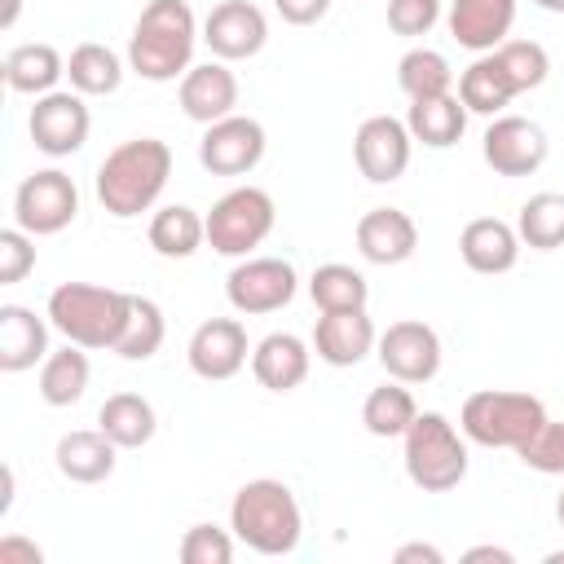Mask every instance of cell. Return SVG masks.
<instances>
[{
    "mask_svg": "<svg viewBox=\"0 0 564 564\" xmlns=\"http://www.w3.org/2000/svg\"><path fill=\"white\" fill-rule=\"evenodd\" d=\"M203 26L189 0H150L128 35V70L150 84H172L194 66Z\"/></svg>",
    "mask_w": 564,
    "mask_h": 564,
    "instance_id": "1",
    "label": "cell"
},
{
    "mask_svg": "<svg viewBox=\"0 0 564 564\" xmlns=\"http://www.w3.org/2000/svg\"><path fill=\"white\" fill-rule=\"evenodd\" d=\"M172 176V145L159 137L119 141L97 167V203L115 220H132L159 203Z\"/></svg>",
    "mask_w": 564,
    "mask_h": 564,
    "instance_id": "2",
    "label": "cell"
},
{
    "mask_svg": "<svg viewBox=\"0 0 564 564\" xmlns=\"http://www.w3.org/2000/svg\"><path fill=\"white\" fill-rule=\"evenodd\" d=\"M229 529L256 555H291L304 538V511H300L291 485H282L273 476H256L234 494Z\"/></svg>",
    "mask_w": 564,
    "mask_h": 564,
    "instance_id": "3",
    "label": "cell"
},
{
    "mask_svg": "<svg viewBox=\"0 0 564 564\" xmlns=\"http://www.w3.org/2000/svg\"><path fill=\"white\" fill-rule=\"evenodd\" d=\"M132 308V291L97 286V282H62L48 291V322L66 344H79L88 352L115 348L123 335Z\"/></svg>",
    "mask_w": 564,
    "mask_h": 564,
    "instance_id": "4",
    "label": "cell"
},
{
    "mask_svg": "<svg viewBox=\"0 0 564 564\" xmlns=\"http://www.w3.org/2000/svg\"><path fill=\"white\" fill-rule=\"evenodd\" d=\"M405 476L423 494H449L467 476V436L441 410H419L401 436Z\"/></svg>",
    "mask_w": 564,
    "mask_h": 564,
    "instance_id": "5",
    "label": "cell"
},
{
    "mask_svg": "<svg viewBox=\"0 0 564 564\" xmlns=\"http://www.w3.org/2000/svg\"><path fill=\"white\" fill-rule=\"evenodd\" d=\"M546 419L551 414H546V405L538 397L511 392V388H480L458 410L463 436L485 445V449H520Z\"/></svg>",
    "mask_w": 564,
    "mask_h": 564,
    "instance_id": "6",
    "label": "cell"
},
{
    "mask_svg": "<svg viewBox=\"0 0 564 564\" xmlns=\"http://www.w3.org/2000/svg\"><path fill=\"white\" fill-rule=\"evenodd\" d=\"M273 225H278V207H273L269 189H260V185H234L207 212V247L216 256L242 260V256H251L273 234Z\"/></svg>",
    "mask_w": 564,
    "mask_h": 564,
    "instance_id": "7",
    "label": "cell"
},
{
    "mask_svg": "<svg viewBox=\"0 0 564 564\" xmlns=\"http://www.w3.org/2000/svg\"><path fill=\"white\" fill-rule=\"evenodd\" d=\"M295 291H300V273L282 256H242L225 278V300L242 317L278 313L295 300Z\"/></svg>",
    "mask_w": 564,
    "mask_h": 564,
    "instance_id": "8",
    "label": "cell"
},
{
    "mask_svg": "<svg viewBox=\"0 0 564 564\" xmlns=\"http://www.w3.org/2000/svg\"><path fill=\"white\" fill-rule=\"evenodd\" d=\"M79 216V189L62 167H40L22 176L13 189V225H22L31 238L62 234Z\"/></svg>",
    "mask_w": 564,
    "mask_h": 564,
    "instance_id": "9",
    "label": "cell"
},
{
    "mask_svg": "<svg viewBox=\"0 0 564 564\" xmlns=\"http://www.w3.org/2000/svg\"><path fill=\"white\" fill-rule=\"evenodd\" d=\"M88 128H93V115H88L84 93H75V88H53V93L35 97V106L26 115V132H31L35 150L48 159H70L75 150H84Z\"/></svg>",
    "mask_w": 564,
    "mask_h": 564,
    "instance_id": "10",
    "label": "cell"
},
{
    "mask_svg": "<svg viewBox=\"0 0 564 564\" xmlns=\"http://www.w3.org/2000/svg\"><path fill=\"white\" fill-rule=\"evenodd\" d=\"M269 150V137H264V123L251 119V115H225L216 123L203 128V141H198V163L212 172V176H247Z\"/></svg>",
    "mask_w": 564,
    "mask_h": 564,
    "instance_id": "11",
    "label": "cell"
},
{
    "mask_svg": "<svg viewBox=\"0 0 564 564\" xmlns=\"http://www.w3.org/2000/svg\"><path fill=\"white\" fill-rule=\"evenodd\" d=\"M480 154L498 176H533L546 163L551 141H546L542 123H533L524 115H494L480 137Z\"/></svg>",
    "mask_w": 564,
    "mask_h": 564,
    "instance_id": "12",
    "label": "cell"
},
{
    "mask_svg": "<svg viewBox=\"0 0 564 564\" xmlns=\"http://www.w3.org/2000/svg\"><path fill=\"white\" fill-rule=\"evenodd\" d=\"M375 357L388 370V379H401V383L414 388V383L436 379V370H441V335L419 317H401L379 335Z\"/></svg>",
    "mask_w": 564,
    "mask_h": 564,
    "instance_id": "13",
    "label": "cell"
},
{
    "mask_svg": "<svg viewBox=\"0 0 564 564\" xmlns=\"http://www.w3.org/2000/svg\"><path fill=\"white\" fill-rule=\"evenodd\" d=\"M410 150H414V137H410L405 119H397V115H370V119H361V128L352 137L357 172L370 185L401 181L405 167H410Z\"/></svg>",
    "mask_w": 564,
    "mask_h": 564,
    "instance_id": "14",
    "label": "cell"
},
{
    "mask_svg": "<svg viewBox=\"0 0 564 564\" xmlns=\"http://www.w3.org/2000/svg\"><path fill=\"white\" fill-rule=\"evenodd\" d=\"M203 44L220 62H247L269 44V18L251 0H220L203 18Z\"/></svg>",
    "mask_w": 564,
    "mask_h": 564,
    "instance_id": "15",
    "label": "cell"
},
{
    "mask_svg": "<svg viewBox=\"0 0 564 564\" xmlns=\"http://www.w3.org/2000/svg\"><path fill=\"white\" fill-rule=\"evenodd\" d=\"M247 357H251V344H247V326L238 317H207L189 335V348H185L189 370L207 383L234 379L247 366Z\"/></svg>",
    "mask_w": 564,
    "mask_h": 564,
    "instance_id": "16",
    "label": "cell"
},
{
    "mask_svg": "<svg viewBox=\"0 0 564 564\" xmlns=\"http://www.w3.org/2000/svg\"><path fill=\"white\" fill-rule=\"evenodd\" d=\"M176 101L185 110V119L194 123H216L225 115L238 110V75L229 70V62L212 57V62H194L185 75H181V88H176Z\"/></svg>",
    "mask_w": 564,
    "mask_h": 564,
    "instance_id": "17",
    "label": "cell"
},
{
    "mask_svg": "<svg viewBox=\"0 0 564 564\" xmlns=\"http://www.w3.org/2000/svg\"><path fill=\"white\" fill-rule=\"evenodd\" d=\"M379 344V330L370 322L366 308H339V313H322L313 326V352L317 361L344 370V366H361Z\"/></svg>",
    "mask_w": 564,
    "mask_h": 564,
    "instance_id": "18",
    "label": "cell"
},
{
    "mask_svg": "<svg viewBox=\"0 0 564 564\" xmlns=\"http://www.w3.org/2000/svg\"><path fill=\"white\" fill-rule=\"evenodd\" d=\"M357 251L370 264H405L419 251V225L401 207H370L357 220Z\"/></svg>",
    "mask_w": 564,
    "mask_h": 564,
    "instance_id": "19",
    "label": "cell"
},
{
    "mask_svg": "<svg viewBox=\"0 0 564 564\" xmlns=\"http://www.w3.org/2000/svg\"><path fill=\"white\" fill-rule=\"evenodd\" d=\"M449 35L467 53H494L502 40H511L516 26V0H449Z\"/></svg>",
    "mask_w": 564,
    "mask_h": 564,
    "instance_id": "20",
    "label": "cell"
},
{
    "mask_svg": "<svg viewBox=\"0 0 564 564\" xmlns=\"http://www.w3.org/2000/svg\"><path fill=\"white\" fill-rule=\"evenodd\" d=\"M520 234L516 225L498 220V216H476L463 225L458 234V256L471 273H485V278H498V273H511L516 260H520Z\"/></svg>",
    "mask_w": 564,
    "mask_h": 564,
    "instance_id": "21",
    "label": "cell"
},
{
    "mask_svg": "<svg viewBox=\"0 0 564 564\" xmlns=\"http://www.w3.org/2000/svg\"><path fill=\"white\" fill-rule=\"evenodd\" d=\"M313 366V344H304L291 330H273L251 348V375L269 392H295L308 379Z\"/></svg>",
    "mask_w": 564,
    "mask_h": 564,
    "instance_id": "22",
    "label": "cell"
},
{
    "mask_svg": "<svg viewBox=\"0 0 564 564\" xmlns=\"http://www.w3.org/2000/svg\"><path fill=\"white\" fill-rule=\"evenodd\" d=\"M48 330H53L48 313L40 317L26 304H4L0 308V370L4 375H22L35 361H44L53 352L48 348Z\"/></svg>",
    "mask_w": 564,
    "mask_h": 564,
    "instance_id": "23",
    "label": "cell"
},
{
    "mask_svg": "<svg viewBox=\"0 0 564 564\" xmlns=\"http://www.w3.org/2000/svg\"><path fill=\"white\" fill-rule=\"evenodd\" d=\"M115 454H119V445L101 427H79L57 441L53 463L70 485H101L115 471Z\"/></svg>",
    "mask_w": 564,
    "mask_h": 564,
    "instance_id": "24",
    "label": "cell"
},
{
    "mask_svg": "<svg viewBox=\"0 0 564 564\" xmlns=\"http://www.w3.org/2000/svg\"><path fill=\"white\" fill-rule=\"evenodd\" d=\"M405 128H410V137H414L419 145H427V150H449V145H458L463 132H467V106L458 101V93L410 101Z\"/></svg>",
    "mask_w": 564,
    "mask_h": 564,
    "instance_id": "25",
    "label": "cell"
},
{
    "mask_svg": "<svg viewBox=\"0 0 564 564\" xmlns=\"http://www.w3.org/2000/svg\"><path fill=\"white\" fill-rule=\"evenodd\" d=\"M62 75H66V57H62L53 44H44V40L18 44V48H9V57H4V84H9L13 93H22V97H44V93H53Z\"/></svg>",
    "mask_w": 564,
    "mask_h": 564,
    "instance_id": "26",
    "label": "cell"
},
{
    "mask_svg": "<svg viewBox=\"0 0 564 564\" xmlns=\"http://www.w3.org/2000/svg\"><path fill=\"white\" fill-rule=\"evenodd\" d=\"M145 238L163 260H189L207 242V216H198L189 203H167L150 216Z\"/></svg>",
    "mask_w": 564,
    "mask_h": 564,
    "instance_id": "27",
    "label": "cell"
},
{
    "mask_svg": "<svg viewBox=\"0 0 564 564\" xmlns=\"http://www.w3.org/2000/svg\"><path fill=\"white\" fill-rule=\"evenodd\" d=\"M97 427H101L119 449H141V445L154 441L159 414H154V405H150L141 392H115V397L101 401Z\"/></svg>",
    "mask_w": 564,
    "mask_h": 564,
    "instance_id": "28",
    "label": "cell"
},
{
    "mask_svg": "<svg viewBox=\"0 0 564 564\" xmlns=\"http://www.w3.org/2000/svg\"><path fill=\"white\" fill-rule=\"evenodd\" d=\"M88 379H93V366H88V348H79V344L53 348V352L40 361V397H44V405H53V410L75 405V401L88 392Z\"/></svg>",
    "mask_w": 564,
    "mask_h": 564,
    "instance_id": "29",
    "label": "cell"
},
{
    "mask_svg": "<svg viewBox=\"0 0 564 564\" xmlns=\"http://www.w3.org/2000/svg\"><path fill=\"white\" fill-rule=\"evenodd\" d=\"M520 93L511 88L507 70L498 66L494 53H476V62L458 75V101L467 106V115H502Z\"/></svg>",
    "mask_w": 564,
    "mask_h": 564,
    "instance_id": "30",
    "label": "cell"
},
{
    "mask_svg": "<svg viewBox=\"0 0 564 564\" xmlns=\"http://www.w3.org/2000/svg\"><path fill=\"white\" fill-rule=\"evenodd\" d=\"M66 79L75 93L84 97H110L119 84H123V57L110 48V44H97V40H84L70 48L66 57Z\"/></svg>",
    "mask_w": 564,
    "mask_h": 564,
    "instance_id": "31",
    "label": "cell"
},
{
    "mask_svg": "<svg viewBox=\"0 0 564 564\" xmlns=\"http://www.w3.org/2000/svg\"><path fill=\"white\" fill-rule=\"evenodd\" d=\"M414 414H419V405H414V397H410V383H401V379H388V383L370 388L366 401H361V423H366V432L379 436V441L405 436V427L414 423Z\"/></svg>",
    "mask_w": 564,
    "mask_h": 564,
    "instance_id": "32",
    "label": "cell"
},
{
    "mask_svg": "<svg viewBox=\"0 0 564 564\" xmlns=\"http://www.w3.org/2000/svg\"><path fill=\"white\" fill-rule=\"evenodd\" d=\"M397 88L410 97V101H423V97H445L454 93V66L441 48H427V44H414L410 53H401L397 62Z\"/></svg>",
    "mask_w": 564,
    "mask_h": 564,
    "instance_id": "33",
    "label": "cell"
},
{
    "mask_svg": "<svg viewBox=\"0 0 564 564\" xmlns=\"http://www.w3.org/2000/svg\"><path fill=\"white\" fill-rule=\"evenodd\" d=\"M308 295H313L317 313L366 308V300H370V282H366L361 269L330 260V264H317V269H313V278H308Z\"/></svg>",
    "mask_w": 564,
    "mask_h": 564,
    "instance_id": "34",
    "label": "cell"
},
{
    "mask_svg": "<svg viewBox=\"0 0 564 564\" xmlns=\"http://www.w3.org/2000/svg\"><path fill=\"white\" fill-rule=\"evenodd\" d=\"M516 234H520V242L533 247V251H555V247H564V194H555V189L529 194V198L520 203Z\"/></svg>",
    "mask_w": 564,
    "mask_h": 564,
    "instance_id": "35",
    "label": "cell"
},
{
    "mask_svg": "<svg viewBox=\"0 0 564 564\" xmlns=\"http://www.w3.org/2000/svg\"><path fill=\"white\" fill-rule=\"evenodd\" d=\"M167 339V322H163V308L150 300V295H132V308H128V322H123V335L110 352H119L123 361H150Z\"/></svg>",
    "mask_w": 564,
    "mask_h": 564,
    "instance_id": "36",
    "label": "cell"
},
{
    "mask_svg": "<svg viewBox=\"0 0 564 564\" xmlns=\"http://www.w3.org/2000/svg\"><path fill=\"white\" fill-rule=\"evenodd\" d=\"M494 57H498V66L507 70V79H511L516 93H533V88H542L546 75H551V53H546L538 40H502V44L494 48Z\"/></svg>",
    "mask_w": 564,
    "mask_h": 564,
    "instance_id": "37",
    "label": "cell"
},
{
    "mask_svg": "<svg viewBox=\"0 0 564 564\" xmlns=\"http://www.w3.org/2000/svg\"><path fill=\"white\" fill-rule=\"evenodd\" d=\"M516 458H520L529 471L564 476V419H546V423L516 449Z\"/></svg>",
    "mask_w": 564,
    "mask_h": 564,
    "instance_id": "38",
    "label": "cell"
},
{
    "mask_svg": "<svg viewBox=\"0 0 564 564\" xmlns=\"http://www.w3.org/2000/svg\"><path fill=\"white\" fill-rule=\"evenodd\" d=\"M234 529H220V524H189L185 538H181V560L185 564H229L234 560Z\"/></svg>",
    "mask_w": 564,
    "mask_h": 564,
    "instance_id": "39",
    "label": "cell"
},
{
    "mask_svg": "<svg viewBox=\"0 0 564 564\" xmlns=\"http://www.w3.org/2000/svg\"><path fill=\"white\" fill-rule=\"evenodd\" d=\"M35 269V238L22 225L0 229V286H18Z\"/></svg>",
    "mask_w": 564,
    "mask_h": 564,
    "instance_id": "40",
    "label": "cell"
},
{
    "mask_svg": "<svg viewBox=\"0 0 564 564\" xmlns=\"http://www.w3.org/2000/svg\"><path fill=\"white\" fill-rule=\"evenodd\" d=\"M441 22V0H388V26L405 40L427 35Z\"/></svg>",
    "mask_w": 564,
    "mask_h": 564,
    "instance_id": "41",
    "label": "cell"
},
{
    "mask_svg": "<svg viewBox=\"0 0 564 564\" xmlns=\"http://www.w3.org/2000/svg\"><path fill=\"white\" fill-rule=\"evenodd\" d=\"M273 9L291 26H313V22H322L330 13V0H273Z\"/></svg>",
    "mask_w": 564,
    "mask_h": 564,
    "instance_id": "42",
    "label": "cell"
},
{
    "mask_svg": "<svg viewBox=\"0 0 564 564\" xmlns=\"http://www.w3.org/2000/svg\"><path fill=\"white\" fill-rule=\"evenodd\" d=\"M0 564H44V551H40L31 538L4 533V538H0Z\"/></svg>",
    "mask_w": 564,
    "mask_h": 564,
    "instance_id": "43",
    "label": "cell"
},
{
    "mask_svg": "<svg viewBox=\"0 0 564 564\" xmlns=\"http://www.w3.org/2000/svg\"><path fill=\"white\" fill-rule=\"evenodd\" d=\"M392 560L397 564H445V551L432 546V542H405V546L392 551Z\"/></svg>",
    "mask_w": 564,
    "mask_h": 564,
    "instance_id": "44",
    "label": "cell"
},
{
    "mask_svg": "<svg viewBox=\"0 0 564 564\" xmlns=\"http://www.w3.org/2000/svg\"><path fill=\"white\" fill-rule=\"evenodd\" d=\"M463 560H467V564H480V560H494V564H511L516 555H511L507 546H471Z\"/></svg>",
    "mask_w": 564,
    "mask_h": 564,
    "instance_id": "45",
    "label": "cell"
},
{
    "mask_svg": "<svg viewBox=\"0 0 564 564\" xmlns=\"http://www.w3.org/2000/svg\"><path fill=\"white\" fill-rule=\"evenodd\" d=\"M18 13H22V0H4V9H0V26L9 31V26L18 22Z\"/></svg>",
    "mask_w": 564,
    "mask_h": 564,
    "instance_id": "46",
    "label": "cell"
},
{
    "mask_svg": "<svg viewBox=\"0 0 564 564\" xmlns=\"http://www.w3.org/2000/svg\"><path fill=\"white\" fill-rule=\"evenodd\" d=\"M538 9H546V13H564V0H533Z\"/></svg>",
    "mask_w": 564,
    "mask_h": 564,
    "instance_id": "47",
    "label": "cell"
},
{
    "mask_svg": "<svg viewBox=\"0 0 564 564\" xmlns=\"http://www.w3.org/2000/svg\"><path fill=\"white\" fill-rule=\"evenodd\" d=\"M555 520H560V529H564V494L555 498Z\"/></svg>",
    "mask_w": 564,
    "mask_h": 564,
    "instance_id": "48",
    "label": "cell"
},
{
    "mask_svg": "<svg viewBox=\"0 0 564 564\" xmlns=\"http://www.w3.org/2000/svg\"><path fill=\"white\" fill-rule=\"evenodd\" d=\"M546 564H564V551H551V555H546Z\"/></svg>",
    "mask_w": 564,
    "mask_h": 564,
    "instance_id": "49",
    "label": "cell"
}]
</instances>
